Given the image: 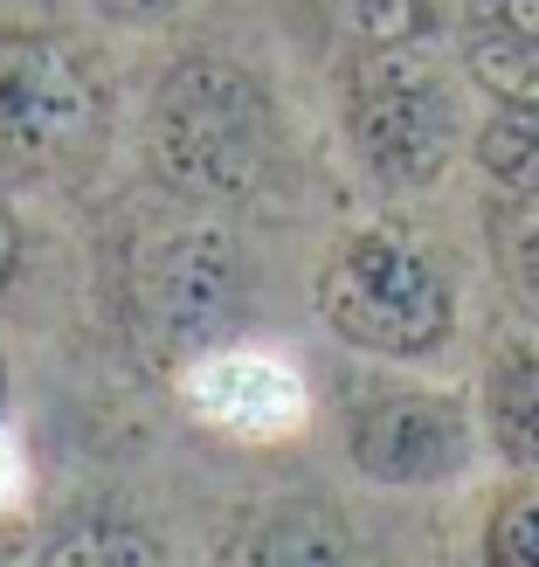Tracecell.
Listing matches in <instances>:
<instances>
[{
	"mask_svg": "<svg viewBox=\"0 0 539 567\" xmlns=\"http://www.w3.org/2000/svg\"><path fill=\"white\" fill-rule=\"evenodd\" d=\"M0 409H8V360H0Z\"/></svg>",
	"mask_w": 539,
	"mask_h": 567,
	"instance_id": "18",
	"label": "cell"
},
{
	"mask_svg": "<svg viewBox=\"0 0 539 567\" xmlns=\"http://www.w3.org/2000/svg\"><path fill=\"white\" fill-rule=\"evenodd\" d=\"M325 14V28H339L360 49H394V42H422L429 28V0H311Z\"/></svg>",
	"mask_w": 539,
	"mask_h": 567,
	"instance_id": "10",
	"label": "cell"
},
{
	"mask_svg": "<svg viewBox=\"0 0 539 567\" xmlns=\"http://www.w3.org/2000/svg\"><path fill=\"white\" fill-rule=\"evenodd\" d=\"M339 540H304V533H270V540H242L229 547V560H339Z\"/></svg>",
	"mask_w": 539,
	"mask_h": 567,
	"instance_id": "14",
	"label": "cell"
},
{
	"mask_svg": "<svg viewBox=\"0 0 539 567\" xmlns=\"http://www.w3.org/2000/svg\"><path fill=\"white\" fill-rule=\"evenodd\" d=\"M485 422L505 464L539 471V347L532 339H512L498 347L491 374H485Z\"/></svg>",
	"mask_w": 539,
	"mask_h": 567,
	"instance_id": "7",
	"label": "cell"
},
{
	"mask_svg": "<svg viewBox=\"0 0 539 567\" xmlns=\"http://www.w3.org/2000/svg\"><path fill=\"white\" fill-rule=\"evenodd\" d=\"M477 166L512 202H539V104H498L477 132Z\"/></svg>",
	"mask_w": 539,
	"mask_h": 567,
	"instance_id": "8",
	"label": "cell"
},
{
	"mask_svg": "<svg viewBox=\"0 0 539 567\" xmlns=\"http://www.w3.org/2000/svg\"><path fill=\"white\" fill-rule=\"evenodd\" d=\"M146 159L166 187L194 194V202L249 194L270 159V104L257 76L221 63V55L174 63L146 118Z\"/></svg>",
	"mask_w": 539,
	"mask_h": 567,
	"instance_id": "1",
	"label": "cell"
},
{
	"mask_svg": "<svg viewBox=\"0 0 539 567\" xmlns=\"http://www.w3.org/2000/svg\"><path fill=\"white\" fill-rule=\"evenodd\" d=\"M491 28H519V35H539V0H491Z\"/></svg>",
	"mask_w": 539,
	"mask_h": 567,
	"instance_id": "16",
	"label": "cell"
},
{
	"mask_svg": "<svg viewBox=\"0 0 539 567\" xmlns=\"http://www.w3.org/2000/svg\"><path fill=\"white\" fill-rule=\"evenodd\" d=\"M14 264H21V236H14V215L0 208V291L14 284Z\"/></svg>",
	"mask_w": 539,
	"mask_h": 567,
	"instance_id": "17",
	"label": "cell"
},
{
	"mask_svg": "<svg viewBox=\"0 0 539 567\" xmlns=\"http://www.w3.org/2000/svg\"><path fill=\"white\" fill-rule=\"evenodd\" d=\"M42 560H70V567L104 560V567H125V560H166V547L146 540V533H132V526H76L70 540H55Z\"/></svg>",
	"mask_w": 539,
	"mask_h": 567,
	"instance_id": "13",
	"label": "cell"
},
{
	"mask_svg": "<svg viewBox=\"0 0 539 567\" xmlns=\"http://www.w3.org/2000/svg\"><path fill=\"white\" fill-rule=\"evenodd\" d=\"M97 14H111V21H132V28H146V21H166V14H180L187 0H91Z\"/></svg>",
	"mask_w": 539,
	"mask_h": 567,
	"instance_id": "15",
	"label": "cell"
},
{
	"mask_svg": "<svg viewBox=\"0 0 539 567\" xmlns=\"http://www.w3.org/2000/svg\"><path fill=\"white\" fill-rule=\"evenodd\" d=\"M104 132V83L55 35H0V181H49Z\"/></svg>",
	"mask_w": 539,
	"mask_h": 567,
	"instance_id": "3",
	"label": "cell"
},
{
	"mask_svg": "<svg viewBox=\"0 0 539 567\" xmlns=\"http://www.w3.org/2000/svg\"><path fill=\"white\" fill-rule=\"evenodd\" d=\"M491 567H539V471H526L491 513Z\"/></svg>",
	"mask_w": 539,
	"mask_h": 567,
	"instance_id": "11",
	"label": "cell"
},
{
	"mask_svg": "<svg viewBox=\"0 0 539 567\" xmlns=\"http://www.w3.org/2000/svg\"><path fill=\"white\" fill-rule=\"evenodd\" d=\"M346 125L366 174H381L387 187H429L449 166V146H457V104H449L422 42L360 49Z\"/></svg>",
	"mask_w": 539,
	"mask_h": 567,
	"instance_id": "4",
	"label": "cell"
},
{
	"mask_svg": "<svg viewBox=\"0 0 539 567\" xmlns=\"http://www.w3.org/2000/svg\"><path fill=\"white\" fill-rule=\"evenodd\" d=\"M236 249L208 221L166 229L132 257V311L159 347H201L236 311Z\"/></svg>",
	"mask_w": 539,
	"mask_h": 567,
	"instance_id": "5",
	"label": "cell"
},
{
	"mask_svg": "<svg viewBox=\"0 0 539 567\" xmlns=\"http://www.w3.org/2000/svg\"><path fill=\"white\" fill-rule=\"evenodd\" d=\"M477 457V430H470V409L457 394H436V388H394L374 394L360 415H353V464L360 477L394 492H429L464 477Z\"/></svg>",
	"mask_w": 539,
	"mask_h": 567,
	"instance_id": "6",
	"label": "cell"
},
{
	"mask_svg": "<svg viewBox=\"0 0 539 567\" xmlns=\"http://www.w3.org/2000/svg\"><path fill=\"white\" fill-rule=\"evenodd\" d=\"M470 83L491 91L498 104H539V35H519V28H491V35L470 42Z\"/></svg>",
	"mask_w": 539,
	"mask_h": 567,
	"instance_id": "9",
	"label": "cell"
},
{
	"mask_svg": "<svg viewBox=\"0 0 539 567\" xmlns=\"http://www.w3.org/2000/svg\"><path fill=\"white\" fill-rule=\"evenodd\" d=\"M498 264L526 319H539V202H519L498 229Z\"/></svg>",
	"mask_w": 539,
	"mask_h": 567,
	"instance_id": "12",
	"label": "cell"
},
{
	"mask_svg": "<svg viewBox=\"0 0 539 567\" xmlns=\"http://www.w3.org/2000/svg\"><path fill=\"white\" fill-rule=\"evenodd\" d=\"M319 319L366 353H436L449 326H457V298H449V277L422 257L415 243L387 236V229H360L319 264Z\"/></svg>",
	"mask_w": 539,
	"mask_h": 567,
	"instance_id": "2",
	"label": "cell"
}]
</instances>
